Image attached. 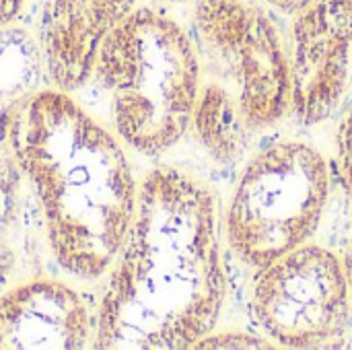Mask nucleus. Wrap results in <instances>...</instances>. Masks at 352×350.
I'll return each mask as SVG.
<instances>
[{"label":"nucleus","instance_id":"39448f33","mask_svg":"<svg viewBox=\"0 0 352 350\" xmlns=\"http://www.w3.org/2000/svg\"><path fill=\"white\" fill-rule=\"evenodd\" d=\"M330 196L326 157L301 142L280 140L260 151L243 169L227 206L231 252L260 270L307 243Z\"/></svg>","mask_w":352,"mask_h":350},{"label":"nucleus","instance_id":"0eeeda50","mask_svg":"<svg viewBox=\"0 0 352 350\" xmlns=\"http://www.w3.org/2000/svg\"><path fill=\"white\" fill-rule=\"evenodd\" d=\"M352 25L328 0H316L293 23L291 111L314 126L340 105L351 80Z\"/></svg>","mask_w":352,"mask_h":350},{"label":"nucleus","instance_id":"9d476101","mask_svg":"<svg viewBox=\"0 0 352 350\" xmlns=\"http://www.w3.org/2000/svg\"><path fill=\"white\" fill-rule=\"evenodd\" d=\"M336 146H338V165H340V173L346 186V192L352 200V107L344 113L340 128H338V138H336Z\"/></svg>","mask_w":352,"mask_h":350},{"label":"nucleus","instance_id":"dca6fc26","mask_svg":"<svg viewBox=\"0 0 352 350\" xmlns=\"http://www.w3.org/2000/svg\"><path fill=\"white\" fill-rule=\"evenodd\" d=\"M171 2H182V0H171Z\"/></svg>","mask_w":352,"mask_h":350},{"label":"nucleus","instance_id":"1a4fd4ad","mask_svg":"<svg viewBox=\"0 0 352 350\" xmlns=\"http://www.w3.org/2000/svg\"><path fill=\"white\" fill-rule=\"evenodd\" d=\"M134 8L136 0H43L41 43L52 83L68 93L80 89L105 35Z\"/></svg>","mask_w":352,"mask_h":350},{"label":"nucleus","instance_id":"f03ea898","mask_svg":"<svg viewBox=\"0 0 352 350\" xmlns=\"http://www.w3.org/2000/svg\"><path fill=\"white\" fill-rule=\"evenodd\" d=\"M6 140L33 184L60 268L80 281L103 276L124 245L138 198L118 138L56 87L12 107Z\"/></svg>","mask_w":352,"mask_h":350},{"label":"nucleus","instance_id":"f257e3e1","mask_svg":"<svg viewBox=\"0 0 352 350\" xmlns=\"http://www.w3.org/2000/svg\"><path fill=\"white\" fill-rule=\"evenodd\" d=\"M225 293L212 192L182 169L155 167L109 268L93 347L196 349L212 334Z\"/></svg>","mask_w":352,"mask_h":350},{"label":"nucleus","instance_id":"7ed1b4c3","mask_svg":"<svg viewBox=\"0 0 352 350\" xmlns=\"http://www.w3.org/2000/svg\"><path fill=\"white\" fill-rule=\"evenodd\" d=\"M192 39L200 62L192 130L214 161L235 163L291 111L287 45L254 0H198Z\"/></svg>","mask_w":352,"mask_h":350},{"label":"nucleus","instance_id":"4468645a","mask_svg":"<svg viewBox=\"0 0 352 350\" xmlns=\"http://www.w3.org/2000/svg\"><path fill=\"white\" fill-rule=\"evenodd\" d=\"M328 4L352 25V0H328Z\"/></svg>","mask_w":352,"mask_h":350},{"label":"nucleus","instance_id":"423d86ee","mask_svg":"<svg viewBox=\"0 0 352 350\" xmlns=\"http://www.w3.org/2000/svg\"><path fill=\"white\" fill-rule=\"evenodd\" d=\"M252 314L278 347H334L352 314L344 262L316 243L295 248L258 270Z\"/></svg>","mask_w":352,"mask_h":350},{"label":"nucleus","instance_id":"9b49d317","mask_svg":"<svg viewBox=\"0 0 352 350\" xmlns=\"http://www.w3.org/2000/svg\"><path fill=\"white\" fill-rule=\"evenodd\" d=\"M268 347L272 344L248 334H221V336L210 334L196 349H268Z\"/></svg>","mask_w":352,"mask_h":350},{"label":"nucleus","instance_id":"6e6552de","mask_svg":"<svg viewBox=\"0 0 352 350\" xmlns=\"http://www.w3.org/2000/svg\"><path fill=\"white\" fill-rule=\"evenodd\" d=\"M89 340V307L66 283L31 281L0 297V350H78Z\"/></svg>","mask_w":352,"mask_h":350},{"label":"nucleus","instance_id":"ddd939ff","mask_svg":"<svg viewBox=\"0 0 352 350\" xmlns=\"http://www.w3.org/2000/svg\"><path fill=\"white\" fill-rule=\"evenodd\" d=\"M266 2L270 6H274L276 10H283L287 14H299L303 8H307L316 0H266Z\"/></svg>","mask_w":352,"mask_h":350},{"label":"nucleus","instance_id":"20e7f679","mask_svg":"<svg viewBox=\"0 0 352 350\" xmlns=\"http://www.w3.org/2000/svg\"><path fill=\"white\" fill-rule=\"evenodd\" d=\"M93 74L109 97L118 136L155 157L192 128L200 62L192 39L173 17L134 8L103 39Z\"/></svg>","mask_w":352,"mask_h":350},{"label":"nucleus","instance_id":"2eb2a0df","mask_svg":"<svg viewBox=\"0 0 352 350\" xmlns=\"http://www.w3.org/2000/svg\"><path fill=\"white\" fill-rule=\"evenodd\" d=\"M344 268H346V276H349V287H351V299H352V241H351V250H349V256H346V262H344Z\"/></svg>","mask_w":352,"mask_h":350},{"label":"nucleus","instance_id":"f8f14e48","mask_svg":"<svg viewBox=\"0 0 352 350\" xmlns=\"http://www.w3.org/2000/svg\"><path fill=\"white\" fill-rule=\"evenodd\" d=\"M25 0H0V27H6L8 23H12L21 8H23Z\"/></svg>","mask_w":352,"mask_h":350}]
</instances>
